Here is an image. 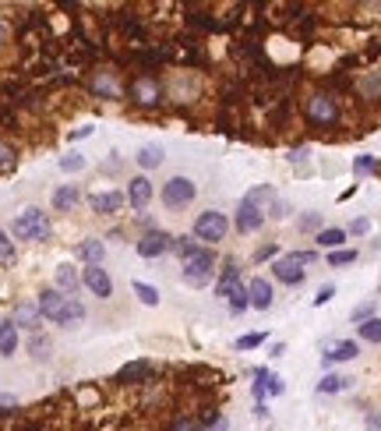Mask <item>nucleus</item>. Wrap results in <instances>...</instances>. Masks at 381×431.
<instances>
[{"label": "nucleus", "instance_id": "13", "mask_svg": "<svg viewBox=\"0 0 381 431\" xmlns=\"http://www.w3.org/2000/svg\"><path fill=\"white\" fill-rule=\"evenodd\" d=\"M89 89H92L95 96H102V100H117V96L124 92V89H120V82H117V71H92Z\"/></svg>", "mask_w": 381, "mask_h": 431}, {"label": "nucleus", "instance_id": "47", "mask_svg": "<svg viewBox=\"0 0 381 431\" xmlns=\"http://www.w3.org/2000/svg\"><path fill=\"white\" fill-rule=\"evenodd\" d=\"M332 297H336V287L328 283V287H321V290H318V297H314V308H321V304H328Z\"/></svg>", "mask_w": 381, "mask_h": 431}, {"label": "nucleus", "instance_id": "18", "mask_svg": "<svg viewBox=\"0 0 381 431\" xmlns=\"http://www.w3.org/2000/svg\"><path fill=\"white\" fill-rule=\"evenodd\" d=\"M357 92H360V100L378 103L381 100V68H371V71H364V75L357 78Z\"/></svg>", "mask_w": 381, "mask_h": 431}, {"label": "nucleus", "instance_id": "3", "mask_svg": "<svg viewBox=\"0 0 381 431\" xmlns=\"http://www.w3.org/2000/svg\"><path fill=\"white\" fill-rule=\"evenodd\" d=\"M314 251H286L279 255L276 262H272V272H276V280L286 283V287H296V283H304L307 280V265H314Z\"/></svg>", "mask_w": 381, "mask_h": 431}, {"label": "nucleus", "instance_id": "5", "mask_svg": "<svg viewBox=\"0 0 381 431\" xmlns=\"http://www.w3.org/2000/svg\"><path fill=\"white\" fill-rule=\"evenodd\" d=\"M226 233H230V219H226V213H219V209H205V213L194 219V240L219 244V240H226Z\"/></svg>", "mask_w": 381, "mask_h": 431}, {"label": "nucleus", "instance_id": "35", "mask_svg": "<svg viewBox=\"0 0 381 431\" xmlns=\"http://www.w3.org/2000/svg\"><path fill=\"white\" fill-rule=\"evenodd\" d=\"M360 255L353 251V248H339V251H328V265L332 269H343V265H353Z\"/></svg>", "mask_w": 381, "mask_h": 431}, {"label": "nucleus", "instance_id": "15", "mask_svg": "<svg viewBox=\"0 0 381 431\" xmlns=\"http://www.w3.org/2000/svg\"><path fill=\"white\" fill-rule=\"evenodd\" d=\"M247 297H251V308L269 312V308H272V283H269L265 276H254V280L247 283Z\"/></svg>", "mask_w": 381, "mask_h": 431}, {"label": "nucleus", "instance_id": "27", "mask_svg": "<svg viewBox=\"0 0 381 431\" xmlns=\"http://www.w3.org/2000/svg\"><path fill=\"white\" fill-rule=\"evenodd\" d=\"M237 283H240V265H237V262H226V265H222V272H219L215 294H219V297H226V294H230Z\"/></svg>", "mask_w": 381, "mask_h": 431}, {"label": "nucleus", "instance_id": "20", "mask_svg": "<svg viewBox=\"0 0 381 431\" xmlns=\"http://www.w3.org/2000/svg\"><path fill=\"white\" fill-rule=\"evenodd\" d=\"M357 353H360V346H357L353 339H336V343L325 350L321 361H325V364H343V361H353Z\"/></svg>", "mask_w": 381, "mask_h": 431}, {"label": "nucleus", "instance_id": "29", "mask_svg": "<svg viewBox=\"0 0 381 431\" xmlns=\"http://www.w3.org/2000/svg\"><path fill=\"white\" fill-rule=\"evenodd\" d=\"M244 202H251V206H258L262 213H265V206L272 209L276 206V188H269V184H258L254 191H247V198Z\"/></svg>", "mask_w": 381, "mask_h": 431}, {"label": "nucleus", "instance_id": "30", "mask_svg": "<svg viewBox=\"0 0 381 431\" xmlns=\"http://www.w3.org/2000/svg\"><path fill=\"white\" fill-rule=\"evenodd\" d=\"M353 385V378H346V375H325L321 382H318V393L321 396H332V393H343V389H350Z\"/></svg>", "mask_w": 381, "mask_h": 431}, {"label": "nucleus", "instance_id": "8", "mask_svg": "<svg viewBox=\"0 0 381 431\" xmlns=\"http://www.w3.org/2000/svg\"><path fill=\"white\" fill-rule=\"evenodd\" d=\"M134 251H138L141 258H163V255L173 251V237H170L166 230H149L145 237H138Z\"/></svg>", "mask_w": 381, "mask_h": 431}, {"label": "nucleus", "instance_id": "51", "mask_svg": "<svg viewBox=\"0 0 381 431\" xmlns=\"http://www.w3.org/2000/svg\"><path fill=\"white\" fill-rule=\"evenodd\" d=\"M4 39H7V25L0 21V43H4Z\"/></svg>", "mask_w": 381, "mask_h": 431}, {"label": "nucleus", "instance_id": "46", "mask_svg": "<svg viewBox=\"0 0 381 431\" xmlns=\"http://www.w3.org/2000/svg\"><path fill=\"white\" fill-rule=\"evenodd\" d=\"M367 319H375V301H367V304H360L357 312H353V322H367Z\"/></svg>", "mask_w": 381, "mask_h": 431}, {"label": "nucleus", "instance_id": "45", "mask_svg": "<svg viewBox=\"0 0 381 431\" xmlns=\"http://www.w3.org/2000/svg\"><path fill=\"white\" fill-rule=\"evenodd\" d=\"M300 230H318V233H321V213L300 216Z\"/></svg>", "mask_w": 381, "mask_h": 431}, {"label": "nucleus", "instance_id": "25", "mask_svg": "<svg viewBox=\"0 0 381 431\" xmlns=\"http://www.w3.org/2000/svg\"><path fill=\"white\" fill-rule=\"evenodd\" d=\"M346 237H350V233H346L343 226H325L321 233H314V244H318V248H328V251H339Z\"/></svg>", "mask_w": 381, "mask_h": 431}, {"label": "nucleus", "instance_id": "32", "mask_svg": "<svg viewBox=\"0 0 381 431\" xmlns=\"http://www.w3.org/2000/svg\"><path fill=\"white\" fill-rule=\"evenodd\" d=\"M226 301H230V312H244V308H251V297H247V287H244V283H237V287L226 294Z\"/></svg>", "mask_w": 381, "mask_h": 431}, {"label": "nucleus", "instance_id": "1", "mask_svg": "<svg viewBox=\"0 0 381 431\" xmlns=\"http://www.w3.org/2000/svg\"><path fill=\"white\" fill-rule=\"evenodd\" d=\"M300 113H304V120H307L314 131H332V127H339V124H343L339 96H336V92H328V89H314V92H307Z\"/></svg>", "mask_w": 381, "mask_h": 431}, {"label": "nucleus", "instance_id": "4", "mask_svg": "<svg viewBox=\"0 0 381 431\" xmlns=\"http://www.w3.org/2000/svg\"><path fill=\"white\" fill-rule=\"evenodd\" d=\"M50 230H53L50 226V216L43 213V209H36V206L21 209V213L14 216V223H11V233L18 240H46Z\"/></svg>", "mask_w": 381, "mask_h": 431}, {"label": "nucleus", "instance_id": "7", "mask_svg": "<svg viewBox=\"0 0 381 431\" xmlns=\"http://www.w3.org/2000/svg\"><path fill=\"white\" fill-rule=\"evenodd\" d=\"M194 195H198V184L190 177H170L163 184V206L166 209H188L194 202Z\"/></svg>", "mask_w": 381, "mask_h": 431}, {"label": "nucleus", "instance_id": "34", "mask_svg": "<svg viewBox=\"0 0 381 431\" xmlns=\"http://www.w3.org/2000/svg\"><path fill=\"white\" fill-rule=\"evenodd\" d=\"M357 336L364 343H381V319H367V322L357 325Z\"/></svg>", "mask_w": 381, "mask_h": 431}, {"label": "nucleus", "instance_id": "38", "mask_svg": "<svg viewBox=\"0 0 381 431\" xmlns=\"http://www.w3.org/2000/svg\"><path fill=\"white\" fill-rule=\"evenodd\" d=\"M28 350H32V357H36V361H46L53 346H50V339H46V336H39V332H36V336H32V343H28Z\"/></svg>", "mask_w": 381, "mask_h": 431}, {"label": "nucleus", "instance_id": "19", "mask_svg": "<svg viewBox=\"0 0 381 431\" xmlns=\"http://www.w3.org/2000/svg\"><path fill=\"white\" fill-rule=\"evenodd\" d=\"M78 202H82V188L78 184H60L53 191V209L57 213H71V209H78Z\"/></svg>", "mask_w": 381, "mask_h": 431}, {"label": "nucleus", "instance_id": "11", "mask_svg": "<svg viewBox=\"0 0 381 431\" xmlns=\"http://www.w3.org/2000/svg\"><path fill=\"white\" fill-rule=\"evenodd\" d=\"M82 283L92 290L95 297H102V301L113 297V280H109V272H106L102 265H85V269H82Z\"/></svg>", "mask_w": 381, "mask_h": 431}, {"label": "nucleus", "instance_id": "42", "mask_svg": "<svg viewBox=\"0 0 381 431\" xmlns=\"http://www.w3.org/2000/svg\"><path fill=\"white\" fill-rule=\"evenodd\" d=\"M265 393H269V396H283L286 382L279 378V375H272V371H269V375H265Z\"/></svg>", "mask_w": 381, "mask_h": 431}, {"label": "nucleus", "instance_id": "24", "mask_svg": "<svg viewBox=\"0 0 381 431\" xmlns=\"http://www.w3.org/2000/svg\"><path fill=\"white\" fill-rule=\"evenodd\" d=\"M163 159H166L163 145H141L138 156H134V163H138L141 170H156V166H163Z\"/></svg>", "mask_w": 381, "mask_h": 431}, {"label": "nucleus", "instance_id": "50", "mask_svg": "<svg viewBox=\"0 0 381 431\" xmlns=\"http://www.w3.org/2000/svg\"><path fill=\"white\" fill-rule=\"evenodd\" d=\"M226 428H230V425H226V417H215V421H212L205 431H226Z\"/></svg>", "mask_w": 381, "mask_h": 431}, {"label": "nucleus", "instance_id": "40", "mask_svg": "<svg viewBox=\"0 0 381 431\" xmlns=\"http://www.w3.org/2000/svg\"><path fill=\"white\" fill-rule=\"evenodd\" d=\"M14 163H18V152H14V145H7V142L0 138V174H4V170H14Z\"/></svg>", "mask_w": 381, "mask_h": 431}, {"label": "nucleus", "instance_id": "21", "mask_svg": "<svg viewBox=\"0 0 381 431\" xmlns=\"http://www.w3.org/2000/svg\"><path fill=\"white\" fill-rule=\"evenodd\" d=\"M78 258L85 262V265H102V258H106V244L99 240V237H89V240H78Z\"/></svg>", "mask_w": 381, "mask_h": 431}, {"label": "nucleus", "instance_id": "14", "mask_svg": "<svg viewBox=\"0 0 381 431\" xmlns=\"http://www.w3.org/2000/svg\"><path fill=\"white\" fill-rule=\"evenodd\" d=\"M124 202H127V195H120V191H99V195L89 198L95 216H117L124 209Z\"/></svg>", "mask_w": 381, "mask_h": 431}, {"label": "nucleus", "instance_id": "33", "mask_svg": "<svg viewBox=\"0 0 381 431\" xmlns=\"http://www.w3.org/2000/svg\"><path fill=\"white\" fill-rule=\"evenodd\" d=\"M163 431H201V421L198 417H190V414H173L170 417V425Z\"/></svg>", "mask_w": 381, "mask_h": 431}, {"label": "nucleus", "instance_id": "17", "mask_svg": "<svg viewBox=\"0 0 381 431\" xmlns=\"http://www.w3.org/2000/svg\"><path fill=\"white\" fill-rule=\"evenodd\" d=\"M188 25L190 28H201V32H226V28H230V21L212 18V14L201 11V7H188Z\"/></svg>", "mask_w": 381, "mask_h": 431}, {"label": "nucleus", "instance_id": "41", "mask_svg": "<svg viewBox=\"0 0 381 431\" xmlns=\"http://www.w3.org/2000/svg\"><path fill=\"white\" fill-rule=\"evenodd\" d=\"M0 265H14V240L0 230Z\"/></svg>", "mask_w": 381, "mask_h": 431}, {"label": "nucleus", "instance_id": "12", "mask_svg": "<svg viewBox=\"0 0 381 431\" xmlns=\"http://www.w3.org/2000/svg\"><path fill=\"white\" fill-rule=\"evenodd\" d=\"M152 195H156V191H152V181H149L145 174H141V177H134V181L127 184V206H131L134 213H141V209L152 202Z\"/></svg>", "mask_w": 381, "mask_h": 431}, {"label": "nucleus", "instance_id": "28", "mask_svg": "<svg viewBox=\"0 0 381 431\" xmlns=\"http://www.w3.org/2000/svg\"><path fill=\"white\" fill-rule=\"evenodd\" d=\"M18 350V325L11 322H0V357H11Z\"/></svg>", "mask_w": 381, "mask_h": 431}, {"label": "nucleus", "instance_id": "43", "mask_svg": "<svg viewBox=\"0 0 381 431\" xmlns=\"http://www.w3.org/2000/svg\"><path fill=\"white\" fill-rule=\"evenodd\" d=\"M60 170H68V174L85 170V156H64V159H60Z\"/></svg>", "mask_w": 381, "mask_h": 431}, {"label": "nucleus", "instance_id": "9", "mask_svg": "<svg viewBox=\"0 0 381 431\" xmlns=\"http://www.w3.org/2000/svg\"><path fill=\"white\" fill-rule=\"evenodd\" d=\"M152 378H156V368H152L149 361H131V364H124V368L113 375L117 385H149Z\"/></svg>", "mask_w": 381, "mask_h": 431}, {"label": "nucleus", "instance_id": "10", "mask_svg": "<svg viewBox=\"0 0 381 431\" xmlns=\"http://www.w3.org/2000/svg\"><path fill=\"white\" fill-rule=\"evenodd\" d=\"M265 219H269V216L262 213L258 206L240 202V209H237V216H233V226H237V233H258V230L265 226Z\"/></svg>", "mask_w": 381, "mask_h": 431}, {"label": "nucleus", "instance_id": "31", "mask_svg": "<svg viewBox=\"0 0 381 431\" xmlns=\"http://www.w3.org/2000/svg\"><path fill=\"white\" fill-rule=\"evenodd\" d=\"M134 297H138L145 308H156V304H159V290L149 287V283H141V280H134Z\"/></svg>", "mask_w": 381, "mask_h": 431}, {"label": "nucleus", "instance_id": "6", "mask_svg": "<svg viewBox=\"0 0 381 431\" xmlns=\"http://www.w3.org/2000/svg\"><path fill=\"white\" fill-rule=\"evenodd\" d=\"M181 276H184V283H190V287H208L215 280V255L201 248L194 258L184 262V272Z\"/></svg>", "mask_w": 381, "mask_h": 431}, {"label": "nucleus", "instance_id": "36", "mask_svg": "<svg viewBox=\"0 0 381 431\" xmlns=\"http://www.w3.org/2000/svg\"><path fill=\"white\" fill-rule=\"evenodd\" d=\"M173 251L181 255V262H188V258H194V255L201 251V244L190 240V237H173Z\"/></svg>", "mask_w": 381, "mask_h": 431}, {"label": "nucleus", "instance_id": "49", "mask_svg": "<svg viewBox=\"0 0 381 431\" xmlns=\"http://www.w3.org/2000/svg\"><path fill=\"white\" fill-rule=\"evenodd\" d=\"M364 421H367V428H371V431H381V414H378V410H367V417H364Z\"/></svg>", "mask_w": 381, "mask_h": 431}, {"label": "nucleus", "instance_id": "37", "mask_svg": "<svg viewBox=\"0 0 381 431\" xmlns=\"http://www.w3.org/2000/svg\"><path fill=\"white\" fill-rule=\"evenodd\" d=\"M265 339H269L265 332H244V336H237L233 346H237V350H254V346H262Z\"/></svg>", "mask_w": 381, "mask_h": 431}, {"label": "nucleus", "instance_id": "44", "mask_svg": "<svg viewBox=\"0 0 381 431\" xmlns=\"http://www.w3.org/2000/svg\"><path fill=\"white\" fill-rule=\"evenodd\" d=\"M346 233H353V237H364V233H371V219L367 216H357L353 223H350V230Z\"/></svg>", "mask_w": 381, "mask_h": 431}, {"label": "nucleus", "instance_id": "26", "mask_svg": "<svg viewBox=\"0 0 381 431\" xmlns=\"http://www.w3.org/2000/svg\"><path fill=\"white\" fill-rule=\"evenodd\" d=\"M57 290L60 294H75L78 290V269L71 262H60L57 265Z\"/></svg>", "mask_w": 381, "mask_h": 431}, {"label": "nucleus", "instance_id": "48", "mask_svg": "<svg viewBox=\"0 0 381 431\" xmlns=\"http://www.w3.org/2000/svg\"><path fill=\"white\" fill-rule=\"evenodd\" d=\"M272 255H276V244H265V248L254 251V262H265V258H272Z\"/></svg>", "mask_w": 381, "mask_h": 431}, {"label": "nucleus", "instance_id": "39", "mask_svg": "<svg viewBox=\"0 0 381 431\" xmlns=\"http://www.w3.org/2000/svg\"><path fill=\"white\" fill-rule=\"evenodd\" d=\"M375 170H378V159H375V156H357V159H353V174H357V177H367V174H375Z\"/></svg>", "mask_w": 381, "mask_h": 431}, {"label": "nucleus", "instance_id": "23", "mask_svg": "<svg viewBox=\"0 0 381 431\" xmlns=\"http://www.w3.org/2000/svg\"><path fill=\"white\" fill-rule=\"evenodd\" d=\"M85 319V304L78 301V297H68L64 301V308H60V315L53 319V325H64V329H71V325H78Z\"/></svg>", "mask_w": 381, "mask_h": 431}, {"label": "nucleus", "instance_id": "16", "mask_svg": "<svg viewBox=\"0 0 381 431\" xmlns=\"http://www.w3.org/2000/svg\"><path fill=\"white\" fill-rule=\"evenodd\" d=\"M11 322L18 325V329H28V332H36L39 322H43V315H39V304L36 301H21V304H14V315H11Z\"/></svg>", "mask_w": 381, "mask_h": 431}, {"label": "nucleus", "instance_id": "2", "mask_svg": "<svg viewBox=\"0 0 381 431\" xmlns=\"http://www.w3.org/2000/svg\"><path fill=\"white\" fill-rule=\"evenodd\" d=\"M124 92L131 96V103L138 110H156L166 103V82L156 71H138L131 75V82L124 85Z\"/></svg>", "mask_w": 381, "mask_h": 431}, {"label": "nucleus", "instance_id": "22", "mask_svg": "<svg viewBox=\"0 0 381 431\" xmlns=\"http://www.w3.org/2000/svg\"><path fill=\"white\" fill-rule=\"evenodd\" d=\"M64 301H68V297H64V294H60V290H43V294H39V301H36V304H39V315H43V319H50V322H53V319H57V315H60V308H64Z\"/></svg>", "mask_w": 381, "mask_h": 431}]
</instances>
